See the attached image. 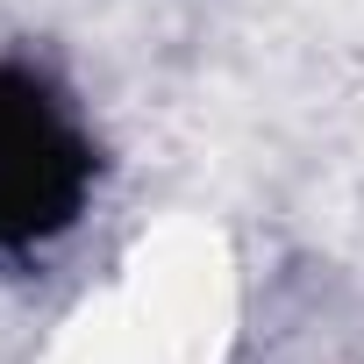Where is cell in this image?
<instances>
[{"label": "cell", "mask_w": 364, "mask_h": 364, "mask_svg": "<svg viewBox=\"0 0 364 364\" xmlns=\"http://www.w3.org/2000/svg\"><path fill=\"white\" fill-rule=\"evenodd\" d=\"M93 186V143L58 93L0 65V250H29L79 222Z\"/></svg>", "instance_id": "obj_1"}]
</instances>
